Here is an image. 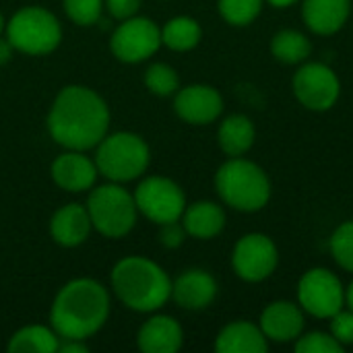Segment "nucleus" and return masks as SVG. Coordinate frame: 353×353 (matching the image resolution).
Instances as JSON below:
<instances>
[{"instance_id":"nucleus-11","label":"nucleus","mask_w":353,"mask_h":353,"mask_svg":"<svg viewBox=\"0 0 353 353\" xmlns=\"http://www.w3.org/2000/svg\"><path fill=\"white\" fill-rule=\"evenodd\" d=\"M339 91L341 85L337 74L329 66L319 62L302 66L294 77V93L300 99V103L306 105L308 110H329L331 105H335Z\"/></svg>"},{"instance_id":"nucleus-1","label":"nucleus","mask_w":353,"mask_h":353,"mask_svg":"<svg viewBox=\"0 0 353 353\" xmlns=\"http://www.w3.org/2000/svg\"><path fill=\"white\" fill-rule=\"evenodd\" d=\"M110 128L105 99L85 85H68L56 95L50 114V137L64 149L87 151L99 145Z\"/></svg>"},{"instance_id":"nucleus-18","label":"nucleus","mask_w":353,"mask_h":353,"mask_svg":"<svg viewBox=\"0 0 353 353\" xmlns=\"http://www.w3.org/2000/svg\"><path fill=\"white\" fill-rule=\"evenodd\" d=\"M261 331L267 339L273 341H292L304 331V316L298 306L290 302H275L265 308L261 316Z\"/></svg>"},{"instance_id":"nucleus-10","label":"nucleus","mask_w":353,"mask_h":353,"mask_svg":"<svg viewBox=\"0 0 353 353\" xmlns=\"http://www.w3.org/2000/svg\"><path fill=\"white\" fill-rule=\"evenodd\" d=\"M298 298L306 312L316 319L335 316L345 302L341 281L327 269L308 271L298 285Z\"/></svg>"},{"instance_id":"nucleus-24","label":"nucleus","mask_w":353,"mask_h":353,"mask_svg":"<svg viewBox=\"0 0 353 353\" xmlns=\"http://www.w3.org/2000/svg\"><path fill=\"white\" fill-rule=\"evenodd\" d=\"M203 29L192 17H174L161 27V43L176 52H188L199 46Z\"/></svg>"},{"instance_id":"nucleus-17","label":"nucleus","mask_w":353,"mask_h":353,"mask_svg":"<svg viewBox=\"0 0 353 353\" xmlns=\"http://www.w3.org/2000/svg\"><path fill=\"white\" fill-rule=\"evenodd\" d=\"M215 296L217 283L213 275L201 269H190L172 283V298L186 310H203L215 300Z\"/></svg>"},{"instance_id":"nucleus-12","label":"nucleus","mask_w":353,"mask_h":353,"mask_svg":"<svg viewBox=\"0 0 353 353\" xmlns=\"http://www.w3.org/2000/svg\"><path fill=\"white\" fill-rule=\"evenodd\" d=\"M234 271L246 281H263L277 267V248L263 234L244 236L232 254Z\"/></svg>"},{"instance_id":"nucleus-6","label":"nucleus","mask_w":353,"mask_h":353,"mask_svg":"<svg viewBox=\"0 0 353 353\" xmlns=\"http://www.w3.org/2000/svg\"><path fill=\"white\" fill-rule=\"evenodd\" d=\"M93 230L105 238H124L137 225L134 194L118 182L93 186L85 203Z\"/></svg>"},{"instance_id":"nucleus-36","label":"nucleus","mask_w":353,"mask_h":353,"mask_svg":"<svg viewBox=\"0 0 353 353\" xmlns=\"http://www.w3.org/2000/svg\"><path fill=\"white\" fill-rule=\"evenodd\" d=\"M345 302H347V306L353 310V281L352 285L347 288V294H345Z\"/></svg>"},{"instance_id":"nucleus-31","label":"nucleus","mask_w":353,"mask_h":353,"mask_svg":"<svg viewBox=\"0 0 353 353\" xmlns=\"http://www.w3.org/2000/svg\"><path fill=\"white\" fill-rule=\"evenodd\" d=\"M331 335L341 343V345H352L353 343V310L352 312H337L331 316Z\"/></svg>"},{"instance_id":"nucleus-13","label":"nucleus","mask_w":353,"mask_h":353,"mask_svg":"<svg viewBox=\"0 0 353 353\" xmlns=\"http://www.w3.org/2000/svg\"><path fill=\"white\" fill-rule=\"evenodd\" d=\"M52 180L66 192H87L95 186L99 170L95 159L87 157L85 151L66 149L52 163Z\"/></svg>"},{"instance_id":"nucleus-7","label":"nucleus","mask_w":353,"mask_h":353,"mask_svg":"<svg viewBox=\"0 0 353 353\" xmlns=\"http://www.w3.org/2000/svg\"><path fill=\"white\" fill-rule=\"evenodd\" d=\"M6 39L17 52L46 56L62 41V25L43 6H23L6 21Z\"/></svg>"},{"instance_id":"nucleus-27","label":"nucleus","mask_w":353,"mask_h":353,"mask_svg":"<svg viewBox=\"0 0 353 353\" xmlns=\"http://www.w3.org/2000/svg\"><path fill=\"white\" fill-rule=\"evenodd\" d=\"M263 8V0H219V12L230 25L252 23Z\"/></svg>"},{"instance_id":"nucleus-22","label":"nucleus","mask_w":353,"mask_h":353,"mask_svg":"<svg viewBox=\"0 0 353 353\" xmlns=\"http://www.w3.org/2000/svg\"><path fill=\"white\" fill-rule=\"evenodd\" d=\"M217 141H219V147L225 155L240 157L254 143V124L250 122V118H246L242 114H234L221 122L219 132H217Z\"/></svg>"},{"instance_id":"nucleus-14","label":"nucleus","mask_w":353,"mask_h":353,"mask_svg":"<svg viewBox=\"0 0 353 353\" xmlns=\"http://www.w3.org/2000/svg\"><path fill=\"white\" fill-rule=\"evenodd\" d=\"M174 110L188 124H209L223 112V99L209 85H188L176 91Z\"/></svg>"},{"instance_id":"nucleus-25","label":"nucleus","mask_w":353,"mask_h":353,"mask_svg":"<svg viewBox=\"0 0 353 353\" xmlns=\"http://www.w3.org/2000/svg\"><path fill=\"white\" fill-rule=\"evenodd\" d=\"M271 50H273V56L285 64H298L302 60H306L310 56V41L306 39V35H302L300 31H294V29H285V31H279L273 41H271Z\"/></svg>"},{"instance_id":"nucleus-32","label":"nucleus","mask_w":353,"mask_h":353,"mask_svg":"<svg viewBox=\"0 0 353 353\" xmlns=\"http://www.w3.org/2000/svg\"><path fill=\"white\" fill-rule=\"evenodd\" d=\"M186 238V230L182 225V221H170V223H163L161 225V232H159V242L165 246V248H178L182 246Z\"/></svg>"},{"instance_id":"nucleus-3","label":"nucleus","mask_w":353,"mask_h":353,"mask_svg":"<svg viewBox=\"0 0 353 353\" xmlns=\"http://www.w3.org/2000/svg\"><path fill=\"white\" fill-rule=\"evenodd\" d=\"M116 298L134 312L159 310L172 298V279L151 259L126 256L118 261L110 275Z\"/></svg>"},{"instance_id":"nucleus-20","label":"nucleus","mask_w":353,"mask_h":353,"mask_svg":"<svg viewBox=\"0 0 353 353\" xmlns=\"http://www.w3.org/2000/svg\"><path fill=\"white\" fill-rule=\"evenodd\" d=\"M188 236L199 240H211L225 228V213L211 201H199L184 209L180 217Z\"/></svg>"},{"instance_id":"nucleus-21","label":"nucleus","mask_w":353,"mask_h":353,"mask_svg":"<svg viewBox=\"0 0 353 353\" xmlns=\"http://www.w3.org/2000/svg\"><path fill=\"white\" fill-rule=\"evenodd\" d=\"M215 350L219 353H265L269 350L267 337L252 323H232L217 335Z\"/></svg>"},{"instance_id":"nucleus-38","label":"nucleus","mask_w":353,"mask_h":353,"mask_svg":"<svg viewBox=\"0 0 353 353\" xmlns=\"http://www.w3.org/2000/svg\"><path fill=\"white\" fill-rule=\"evenodd\" d=\"M4 27H6V21H4V17H2V12H0V33L4 31Z\"/></svg>"},{"instance_id":"nucleus-9","label":"nucleus","mask_w":353,"mask_h":353,"mask_svg":"<svg viewBox=\"0 0 353 353\" xmlns=\"http://www.w3.org/2000/svg\"><path fill=\"white\" fill-rule=\"evenodd\" d=\"M161 27L147 17L124 19L110 37V50L116 60L139 64L161 48Z\"/></svg>"},{"instance_id":"nucleus-19","label":"nucleus","mask_w":353,"mask_h":353,"mask_svg":"<svg viewBox=\"0 0 353 353\" xmlns=\"http://www.w3.org/2000/svg\"><path fill=\"white\" fill-rule=\"evenodd\" d=\"M352 0H304V21L314 33L331 35L339 31L350 17Z\"/></svg>"},{"instance_id":"nucleus-28","label":"nucleus","mask_w":353,"mask_h":353,"mask_svg":"<svg viewBox=\"0 0 353 353\" xmlns=\"http://www.w3.org/2000/svg\"><path fill=\"white\" fill-rule=\"evenodd\" d=\"M68 19L81 27L95 25L105 8L103 0H62Z\"/></svg>"},{"instance_id":"nucleus-33","label":"nucleus","mask_w":353,"mask_h":353,"mask_svg":"<svg viewBox=\"0 0 353 353\" xmlns=\"http://www.w3.org/2000/svg\"><path fill=\"white\" fill-rule=\"evenodd\" d=\"M103 4L114 19L124 21V19H130L139 12L143 0H103Z\"/></svg>"},{"instance_id":"nucleus-16","label":"nucleus","mask_w":353,"mask_h":353,"mask_svg":"<svg viewBox=\"0 0 353 353\" xmlns=\"http://www.w3.org/2000/svg\"><path fill=\"white\" fill-rule=\"evenodd\" d=\"M91 230H93V225H91L87 207L79 205V203L60 207L52 215V221H50V234H52L54 242L64 248L81 246L89 238Z\"/></svg>"},{"instance_id":"nucleus-5","label":"nucleus","mask_w":353,"mask_h":353,"mask_svg":"<svg viewBox=\"0 0 353 353\" xmlns=\"http://www.w3.org/2000/svg\"><path fill=\"white\" fill-rule=\"evenodd\" d=\"M95 165L110 182H130L141 178L151 161L149 145L134 132H112L105 134L95 147Z\"/></svg>"},{"instance_id":"nucleus-35","label":"nucleus","mask_w":353,"mask_h":353,"mask_svg":"<svg viewBox=\"0 0 353 353\" xmlns=\"http://www.w3.org/2000/svg\"><path fill=\"white\" fill-rule=\"evenodd\" d=\"M12 52H14L12 43H10L6 37H0V66L6 64V62L12 58Z\"/></svg>"},{"instance_id":"nucleus-4","label":"nucleus","mask_w":353,"mask_h":353,"mask_svg":"<svg viewBox=\"0 0 353 353\" xmlns=\"http://www.w3.org/2000/svg\"><path fill=\"white\" fill-rule=\"evenodd\" d=\"M215 188L225 205L246 213L263 209L271 196L267 174L242 157H232L217 170Z\"/></svg>"},{"instance_id":"nucleus-23","label":"nucleus","mask_w":353,"mask_h":353,"mask_svg":"<svg viewBox=\"0 0 353 353\" xmlns=\"http://www.w3.org/2000/svg\"><path fill=\"white\" fill-rule=\"evenodd\" d=\"M58 345L60 337L52 327L27 325L10 337L6 350L10 353H58Z\"/></svg>"},{"instance_id":"nucleus-30","label":"nucleus","mask_w":353,"mask_h":353,"mask_svg":"<svg viewBox=\"0 0 353 353\" xmlns=\"http://www.w3.org/2000/svg\"><path fill=\"white\" fill-rule=\"evenodd\" d=\"M296 352L298 353H341L343 345L327 333H308L304 337H300V341L296 343Z\"/></svg>"},{"instance_id":"nucleus-37","label":"nucleus","mask_w":353,"mask_h":353,"mask_svg":"<svg viewBox=\"0 0 353 353\" xmlns=\"http://www.w3.org/2000/svg\"><path fill=\"white\" fill-rule=\"evenodd\" d=\"M275 6H288V4H292V2H296V0H271Z\"/></svg>"},{"instance_id":"nucleus-8","label":"nucleus","mask_w":353,"mask_h":353,"mask_svg":"<svg viewBox=\"0 0 353 353\" xmlns=\"http://www.w3.org/2000/svg\"><path fill=\"white\" fill-rule=\"evenodd\" d=\"M134 203L139 213L157 225L178 221L186 209L184 190L170 178L149 176L134 188Z\"/></svg>"},{"instance_id":"nucleus-29","label":"nucleus","mask_w":353,"mask_h":353,"mask_svg":"<svg viewBox=\"0 0 353 353\" xmlns=\"http://www.w3.org/2000/svg\"><path fill=\"white\" fill-rule=\"evenodd\" d=\"M331 252L345 271L353 273V221L337 228L331 238Z\"/></svg>"},{"instance_id":"nucleus-26","label":"nucleus","mask_w":353,"mask_h":353,"mask_svg":"<svg viewBox=\"0 0 353 353\" xmlns=\"http://www.w3.org/2000/svg\"><path fill=\"white\" fill-rule=\"evenodd\" d=\"M145 85L153 95L168 97V95H174L180 89V79H178V72L170 64L155 62L145 72Z\"/></svg>"},{"instance_id":"nucleus-34","label":"nucleus","mask_w":353,"mask_h":353,"mask_svg":"<svg viewBox=\"0 0 353 353\" xmlns=\"http://www.w3.org/2000/svg\"><path fill=\"white\" fill-rule=\"evenodd\" d=\"M89 347L83 339H60L58 353H87Z\"/></svg>"},{"instance_id":"nucleus-15","label":"nucleus","mask_w":353,"mask_h":353,"mask_svg":"<svg viewBox=\"0 0 353 353\" xmlns=\"http://www.w3.org/2000/svg\"><path fill=\"white\" fill-rule=\"evenodd\" d=\"M139 350L143 353H176L184 343V331L172 316H151L137 335Z\"/></svg>"},{"instance_id":"nucleus-2","label":"nucleus","mask_w":353,"mask_h":353,"mask_svg":"<svg viewBox=\"0 0 353 353\" xmlns=\"http://www.w3.org/2000/svg\"><path fill=\"white\" fill-rule=\"evenodd\" d=\"M110 316L108 290L89 277H79L60 288L50 310L52 329L60 339H89Z\"/></svg>"}]
</instances>
